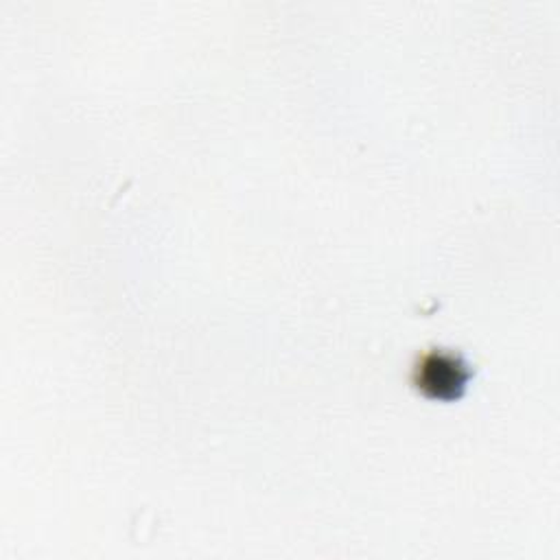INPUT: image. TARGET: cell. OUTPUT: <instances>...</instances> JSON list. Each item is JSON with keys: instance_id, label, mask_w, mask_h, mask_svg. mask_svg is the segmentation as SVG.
Masks as SVG:
<instances>
[{"instance_id": "obj_1", "label": "cell", "mask_w": 560, "mask_h": 560, "mask_svg": "<svg viewBox=\"0 0 560 560\" xmlns=\"http://www.w3.org/2000/svg\"><path fill=\"white\" fill-rule=\"evenodd\" d=\"M470 378L468 363L444 348H433L418 357L413 383L433 398H457Z\"/></svg>"}]
</instances>
